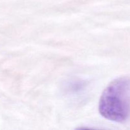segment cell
Returning a JSON list of instances; mask_svg holds the SVG:
<instances>
[{
    "label": "cell",
    "mask_w": 130,
    "mask_h": 130,
    "mask_svg": "<svg viewBox=\"0 0 130 130\" xmlns=\"http://www.w3.org/2000/svg\"><path fill=\"white\" fill-rule=\"evenodd\" d=\"M100 114L108 120L122 123L130 116V78L114 80L103 91L99 102Z\"/></svg>",
    "instance_id": "1"
}]
</instances>
